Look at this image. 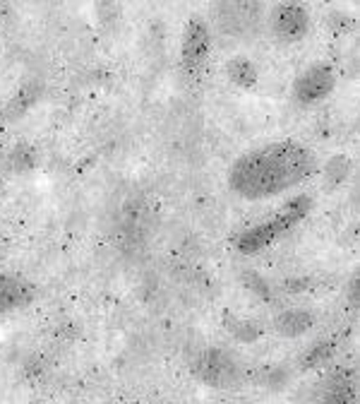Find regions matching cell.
I'll list each match as a JSON object with an SVG mask.
<instances>
[{
	"label": "cell",
	"instance_id": "1",
	"mask_svg": "<svg viewBox=\"0 0 360 404\" xmlns=\"http://www.w3.org/2000/svg\"><path fill=\"white\" fill-rule=\"evenodd\" d=\"M317 166V154L307 144L279 140L240 154L229 168V186L243 200H269L305 183Z\"/></svg>",
	"mask_w": 360,
	"mask_h": 404
},
{
	"label": "cell",
	"instance_id": "2",
	"mask_svg": "<svg viewBox=\"0 0 360 404\" xmlns=\"http://www.w3.org/2000/svg\"><path fill=\"white\" fill-rule=\"evenodd\" d=\"M310 212H312L310 195L300 192V195L291 197V200L277 212V217L240 231L238 236H235V251L243 253V255H255V253L264 251V248L272 246L274 241H279V238H283L286 233H291Z\"/></svg>",
	"mask_w": 360,
	"mask_h": 404
},
{
	"label": "cell",
	"instance_id": "3",
	"mask_svg": "<svg viewBox=\"0 0 360 404\" xmlns=\"http://www.w3.org/2000/svg\"><path fill=\"white\" fill-rule=\"evenodd\" d=\"M190 368L200 383L209 385V388H216V390H231L243 380V368H240V364L229 354V351L219 349V346L202 349L200 354L192 359Z\"/></svg>",
	"mask_w": 360,
	"mask_h": 404
},
{
	"label": "cell",
	"instance_id": "4",
	"mask_svg": "<svg viewBox=\"0 0 360 404\" xmlns=\"http://www.w3.org/2000/svg\"><path fill=\"white\" fill-rule=\"evenodd\" d=\"M336 87V73L329 63L320 60V63L307 65L303 73H298V77L293 79V99L303 106H312L320 104L334 92Z\"/></svg>",
	"mask_w": 360,
	"mask_h": 404
},
{
	"label": "cell",
	"instance_id": "5",
	"mask_svg": "<svg viewBox=\"0 0 360 404\" xmlns=\"http://www.w3.org/2000/svg\"><path fill=\"white\" fill-rule=\"evenodd\" d=\"M211 51V31L202 17H190L183 29V44H180V58L183 68L190 75H200L209 60Z\"/></svg>",
	"mask_w": 360,
	"mask_h": 404
},
{
	"label": "cell",
	"instance_id": "6",
	"mask_svg": "<svg viewBox=\"0 0 360 404\" xmlns=\"http://www.w3.org/2000/svg\"><path fill=\"white\" fill-rule=\"evenodd\" d=\"M269 27L281 41H300L310 31V12L298 3H281L269 12Z\"/></svg>",
	"mask_w": 360,
	"mask_h": 404
},
{
	"label": "cell",
	"instance_id": "7",
	"mask_svg": "<svg viewBox=\"0 0 360 404\" xmlns=\"http://www.w3.org/2000/svg\"><path fill=\"white\" fill-rule=\"evenodd\" d=\"M358 394H355V375L350 368H341L326 380L324 394H322V404H355Z\"/></svg>",
	"mask_w": 360,
	"mask_h": 404
},
{
	"label": "cell",
	"instance_id": "8",
	"mask_svg": "<svg viewBox=\"0 0 360 404\" xmlns=\"http://www.w3.org/2000/svg\"><path fill=\"white\" fill-rule=\"evenodd\" d=\"M315 327V316L303 308H288L274 318V330L283 337H300Z\"/></svg>",
	"mask_w": 360,
	"mask_h": 404
},
{
	"label": "cell",
	"instance_id": "9",
	"mask_svg": "<svg viewBox=\"0 0 360 404\" xmlns=\"http://www.w3.org/2000/svg\"><path fill=\"white\" fill-rule=\"evenodd\" d=\"M226 77L240 89H250L257 84L259 73L255 68V63L248 58V55H233V58L226 60Z\"/></svg>",
	"mask_w": 360,
	"mask_h": 404
},
{
	"label": "cell",
	"instance_id": "10",
	"mask_svg": "<svg viewBox=\"0 0 360 404\" xmlns=\"http://www.w3.org/2000/svg\"><path fill=\"white\" fill-rule=\"evenodd\" d=\"M334 342H315V344H310L305 351L300 354V359H298V366H300V370H312L317 368V366H324L326 361L334 359Z\"/></svg>",
	"mask_w": 360,
	"mask_h": 404
},
{
	"label": "cell",
	"instance_id": "11",
	"mask_svg": "<svg viewBox=\"0 0 360 404\" xmlns=\"http://www.w3.org/2000/svg\"><path fill=\"white\" fill-rule=\"evenodd\" d=\"M224 325L226 330L233 335V340L243 342V344H253V342H257L259 337L264 335V330L257 325V323L248 320V318H235V316H226L224 318Z\"/></svg>",
	"mask_w": 360,
	"mask_h": 404
},
{
	"label": "cell",
	"instance_id": "12",
	"mask_svg": "<svg viewBox=\"0 0 360 404\" xmlns=\"http://www.w3.org/2000/svg\"><path fill=\"white\" fill-rule=\"evenodd\" d=\"M322 173H324V181L329 188H336L341 186V183L348 178L350 173V159L344 157V154H339V157H331L329 162L324 164V168H322Z\"/></svg>",
	"mask_w": 360,
	"mask_h": 404
},
{
	"label": "cell",
	"instance_id": "13",
	"mask_svg": "<svg viewBox=\"0 0 360 404\" xmlns=\"http://www.w3.org/2000/svg\"><path fill=\"white\" fill-rule=\"evenodd\" d=\"M243 284L248 286L253 294H257L259 299L272 301V286H269V281L264 279L262 275H257V272H245V275H243Z\"/></svg>",
	"mask_w": 360,
	"mask_h": 404
},
{
	"label": "cell",
	"instance_id": "14",
	"mask_svg": "<svg viewBox=\"0 0 360 404\" xmlns=\"http://www.w3.org/2000/svg\"><path fill=\"white\" fill-rule=\"evenodd\" d=\"M22 299V289L17 284L8 279H0V308H10L15 306L17 301Z\"/></svg>",
	"mask_w": 360,
	"mask_h": 404
},
{
	"label": "cell",
	"instance_id": "15",
	"mask_svg": "<svg viewBox=\"0 0 360 404\" xmlns=\"http://www.w3.org/2000/svg\"><path fill=\"white\" fill-rule=\"evenodd\" d=\"M348 294H350V303H358V277H353V281H350V286H348Z\"/></svg>",
	"mask_w": 360,
	"mask_h": 404
}]
</instances>
